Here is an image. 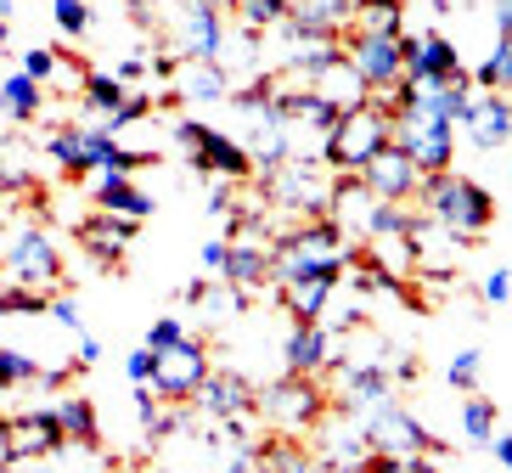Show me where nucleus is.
<instances>
[{"mask_svg": "<svg viewBox=\"0 0 512 473\" xmlns=\"http://www.w3.org/2000/svg\"><path fill=\"white\" fill-rule=\"evenodd\" d=\"M417 203H422V220H434L439 231H451L456 243H479L484 231L496 226V198L473 175H456V169L422 175Z\"/></svg>", "mask_w": 512, "mask_h": 473, "instance_id": "1", "label": "nucleus"}, {"mask_svg": "<svg viewBox=\"0 0 512 473\" xmlns=\"http://www.w3.org/2000/svg\"><path fill=\"white\" fill-rule=\"evenodd\" d=\"M389 130H394V119L389 113H377L372 102L349 107V113H338V124H332L327 147H321V164H327L332 175H355L372 153L389 147Z\"/></svg>", "mask_w": 512, "mask_h": 473, "instance_id": "2", "label": "nucleus"}, {"mask_svg": "<svg viewBox=\"0 0 512 473\" xmlns=\"http://www.w3.org/2000/svg\"><path fill=\"white\" fill-rule=\"evenodd\" d=\"M175 141H181V153L192 158V169H203L209 181L242 186L248 175H254V158H248V147H242L237 136H226V130L203 124V119H175Z\"/></svg>", "mask_w": 512, "mask_h": 473, "instance_id": "3", "label": "nucleus"}, {"mask_svg": "<svg viewBox=\"0 0 512 473\" xmlns=\"http://www.w3.org/2000/svg\"><path fill=\"white\" fill-rule=\"evenodd\" d=\"M0 271L12 288H40V293H57L62 282V248L46 226H17L0 248Z\"/></svg>", "mask_w": 512, "mask_h": 473, "instance_id": "4", "label": "nucleus"}, {"mask_svg": "<svg viewBox=\"0 0 512 473\" xmlns=\"http://www.w3.org/2000/svg\"><path fill=\"white\" fill-rule=\"evenodd\" d=\"M254 417H265V423L282 428V434H299V428H316L321 417H327V395H321L316 378L282 372L276 383L254 389Z\"/></svg>", "mask_w": 512, "mask_h": 473, "instance_id": "5", "label": "nucleus"}, {"mask_svg": "<svg viewBox=\"0 0 512 473\" xmlns=\"http://www.w3.org/2000/svg\"><path fill=\"white\" fill-rule=\"evenodd\" d=\"M355 417H361L366 445L383 451V457H439V451H445V445L417 423V412L394 406V400H377V406H366V412H355Z\"/></svg>", "mask_w": 512, "mask_h": 473, "instance_id": "6", "label": "nucleus"}, {"mask_svg": "<svg viewBox=\"0 0 512 473\" xmlns=\"http://www.w3.org/2000/svg\"><path fill=\"white\" fill-rule=\"evenodd\" d=\"M209 372H214L209 344L186 333L181 344H169V350H158V355H152V378H147V389H152L158 400H169V406H192L197 383L209 378Z\"/></svg>", "mask_w": 512, "mask_h": 473, "instance_id": "7", "label": "nucleus"}, {"mask_svg": "<svg viewBox=\"0 0 512 473\" xmlns=\"http://www.w3.org/2000/svg\"><path fill=\"white\" fill-rule=\"evenodd\" d=\"M40 153L62 175H102L113 164V153H119V136H107L102 124H57V130H46Z\"/></svg>", "mask_w": 512, "mask_h": 473, "instance_id": "8", "label": "nucleus"}, {"mask_svg": "<svg viewBox=\"0 0 512 473\" xmlns=\"http://www.w3.org/2000/svg\"><path fill=\"white\" fill-rule=\"evenodd\" d=\"M462 51L445 40L439 29L428 34H400V79H411L417 91H434V85H451L462 79Z\"/></svg>", "mask_w": 512, "mask_h": 473, "instance_id": "9", "label": "nucleus"}, {"mask_svg": "<svg viewBox=\"0 0 512 473\" xmlns=\"http://www.w3.org/2000/svg\"><path fill=\"white\" fill-rule=\"evenodd\" d=\"M389 141L422 169V175H439V169L456 164V130H451L445 119H428V113H417V107H411L406 119H394Z\"/></svg>", "mask_w": 512, "mask_h": 473, "instance_id": "10", "label": "nucleus"}, {"mask_svg": "<svg viewBox=\"0 0 512 473\" xmlns=\"http://www.w3.org/2000/svg\"><path fill=\"white\" fill-rule=\"evenodd\" d=\"M0 440H6V451H12V468H23V462H46V457H57L62 445H68L51 406H29V412L0 417Z\"/></svg>", "mask_w": 512, "mask_h": 473, "instance_id": "11", "label": "nucleus"}, {"mask_svg": "<svg viewBox=\"0 0 512 473\" xmlns=\"http://www.w3.org/2000/svg\"><path fill=\"white\" fill-rule=\"evenodd\" d=\"M344 361L338 355V333H327L321 321H293L282 338V372H293V378H321V372H332Z\"/></svg>", "mask_w": 512, "mask_h": 473, "instance_id": "12", "label": "nucleus"}, {"mask_svg": "<svg viewBox=\"0 0 512 473\" xmlns=\"http://www.w3.org/2000/svg\"><path fill=\"white\" fill-rule=\"evenodd\" d=\"M338 46H344V62L361 74L366 96L400 79V34H355V29H349Z\"/></svg>", "mask_w": 512, "mask_h": 473, "instance_id": "13", "label": "nucleus"}, {"mask_svg": "<svg viewBox=\"0 0 512 473\" xmlns=\"http://www.w3.org/2000/svg\"><path fill=\"white\" fill-rule=\"evenodd\" d=\"M355 181H361L377 203H411L417 198V186H422V169L389 141L383 153H372L361 169H355Z\"/></svg>", "mask_w": 512, "mask_h": 473, "instance_id": "14", "label": "nucleus"}, {"mask_svg": "<svg viewBox=\"0 0 512 473\" xmlns=\"http://www.w3.org/2000/svg\"><path fill=\"white\" fill-rule=\"evenodd\" d=\"M226 265H220V276H226V288H242V293H254V288H271V237L259 226L237 231V237H226Z\"/></svg>", "mask_w": 512, "mask_h": 473, "instance_id": "15", "label": "nucleus"}, {"mask_svg": "<svg viewBox=\"0 0 512 473\" xmlns=\"http://www.w3.org/2000/svg\"><path fill=\"white\" fill-rule=\"evenodd\" d=\"M192 412H203L209 423H226V417H254V383L231 367H214L209 378L197 383Z\"/></svg>", "mask_w": 512, "mask_h": 473, "instance_id": "16", "label": "nucleus"}, {"mask_svg": "<svg viewBox=\"0 0 512 473\" xmlns=\"http://www.w3.org/2000/svg\"><path fill=\"white\" fill-rule=\"evenodd\" d=\"M349 17H355V0H299L287 6V29L299 40H344Z\"/></svg>", "mask_w": 512, "mask_h": 473, "instance_id": "17", "label": "nucleus"}, {"mask_svg": "<svg viewBox=\"0 0 512 473\" xmlns=\"http://www.w3.org/2000/svg\"><path fill=\"white\" fill-rule=\"evenodd\" d=\"M467 141L479 147V153H501L507 147V136H512V107H507V96L501 91H484V96H473V113H467Z\"/></svg>", "mask_w": 512, "mask_h": 473, "instance_id": "18", "label": "nucleus"}, {"mask_svg": "<svg viewBox=\"0 0 512 473\" xmlns=\"http://www.w3.org/2000/svg\"><path fill=\"white\" fill-rule=\"evenodd\" d=\"M136 220H119V214H102L96 209L91 220H85V226H79V243L91 248V260L96 265H119L124 260V248L136 243Z\"/></svg>", "mask_w": 512, "mask_h": 473, "instance_id": "19", "label": "nucleus"}, {"mask_svg": "<svg viewBox=\"0 0 512 473\" xmlns=\"http://www.w3.org/2000/svg\"><path fill=\"white\" fill-rule=\"evenodd\" d=\"M175 102H226L231 96V74L226 62H175Z\"/></svg>", "mask_w": 512, "mask_h": 473, "instance_id": "20", "label": "nucleus"}, {"mask_svg": "<svg viewBox=\"0 0 512 473\" xmlns=\"http://www.w3.org/2000/svg\"><path fill=\"white\" fill-rule=\"evenodd\" d=\"M91 198H96V209L102 214H119V220H152V192H141L130 175H96V186H91Z\"/></svg>", "mask_w": 512, "mask_h": 473, "instance_id": "21", "label": "nucleus"}, {"mask_svg": "<svg viewBox=\"0 0 512 473\" xmlns=\"http://www.w3.org/2000/svg\"><path fill=\"white\" fill-rule=\"evenodd\" d=\"M338 288H344V276H299V282H282L276 299H282V310L293 321H321Z\"/></svg>", "mask_w": 512, "mask_h": 473, "instance_id": "22", "label": "nucleus"}, {"mask_svg": "<svg viewBox=\"0 0 512 473\" xmlns=\"http://www.w3.org/2000/svg\"><path fill=\"white\" fill-rule=\"evenodd\" d=\"M40 113H46V85H34L29 74L12 68V74L0 79V119L6 124H34Z\"/></svg>", "mask_w": 512, "mask_h": 473, "instance_id": "23", "label": "nucleus"}, {"mask_svg": "<svg viewBox=\"0 0 512 473\" xmlns=\"http://www.w3.org/2000/svg\"><path fill=\"white\" fill-rule=\"evenodd\" d=\"M310 91H316L321 102H332L338 113H349V107H361V102H366V85H361V74H355V68H349L344 57L332 62V68H321V74L310 79Z\"/></svg>", "mask_w": 512, "mask_h": 473, "instance_id": "24", "label": "nucleus"}, {"mask_svg": "<svg viewBox=\"0 0 512 473\" xmlns=\"http://www.w3.org/2000/svg\"><path fill=\"white\" fill-rule=\"evenodd\" d=\"M51 412H57V428H62V440H68V445H96V440H102V423H96V400L62 395V400H51Z\"/></svg>", "mask_w": 512, "mask_h": 473, "instance_id": "25", "label": "nucleus"}, {"mask_svg": "<svg viewBox=\"0 0 512 473\" xmlns=\"http://www.w3.org/2000/svg\"><path fill=\"white\" fill-rule=\"evenodd\" d=\"M254 468L259 473H321V462L304 451V445H293L282 434V440H265V445H254Z\"/></svg>", "mask_w": 512, "mask_h": 473, "instance_id": "26", "label": "nucleus"}, {"mask_svg": "<svg viewBox=\"0 0 512 473\" xmlns=\"http://www.w3.org/2000/svg\"><path fill=\"white\" fill-rule=\"evenodd\" d=\"M355 34H406V0H355Z\"/></svg>", "mask_w": 512, "mask_h": 473, "instance_id": "27", "label": "nucleus"}, {"mask_svg": "<svg viewBox=\"0 0 512 473\" xmlns=\"http://www.w3.org/2000/svg\"><path fill=\"white\" fill-rule=\"evenodd\" d=\"M119 102H124V85H119V79L102 74V68H85V85H79V107L91 113V124H102Z\"/></svg>", "mask_w": 512, "mask_h": 473, "instance_id": "28", "label": "nucleus"}, {"mask_svg": "<svg viewBox=\"0 0 512 473\" xmlns=\"http://www.w3.org/2000/svg\"><path fill=\"white\" fill-rule=\"evenodd\" d=\"M231 17H237L242 34L265 40L276 23H287V0H231Z\"/></svg>", "mask_w": 512, "mask_h": 473, "instance_id": "29", "label": "nucleus"}, {"mask_svg": "<svg viewBox=\"0 0 512 473\" xmlns=\"http://www.w3.org/2000/svg\"><path fill=\"white\" fill-rule=\"evenodd\" d=\"M467 79H473V91H507V79H512V40H496L490 57H484Z\"/></svg>", "mask_w": 512, "mask_h": 473, "instance_id": "30", "label": "nucleus"}, {"mask_svg": "<svg viewBox=\"0 0 512 473\" xmlns=\"http://www.w3.org/2000/svg\"><path fill=\"white\" fill-rule=\"evenodd\" d=\"M496 423H501L496 400H484V395H467V400H462V440L484 445L490 434H496Z\"/></svg>", "mask_w": 512, "mask_h": 473, "instance_id": "31", "label": "nucleus"}, {"mask_svg": "<svg viewBox=\"0 0 512 473\" xmlns=\"http://www.w3.org/2000/svg\"><path fill=\"white\" fill-rule=\"evenodd\" d=\"M40 378V361L29 350H17V344H0V389L12 395V389H29Z\"/></svg>", "mask_w": 512, "mask_h": 473, "instance_id": "32", "label": "nucleus"}, {"mask_svg": "<svg viewBox=\"0 0 512 473\" xmlns=\"http://www.w3.org/2000/svg\"><path fill=\"white\" fill-rule=\"evenodd\" d=\"M152 107H158V96H147V91H124V102L102 119V130H107V136H119V130H130V124L152 119Z\"/></svg>", "mask_w": 512, "mask_h": 473, "instance_id": "33", "label": "nucleus"}, {"mask_svg": "<svg viewBox=\"0 0 512 473\" xmlns=\"http://www.w3.org/2000/svg\"><path fill=\"white\" fill-rule=\"evenodd\" d=\"M51 23L68 40H85L91 34V0H51Z\"/></svg>", "mask_w": 512, "mask_h": 473, "instance_id": "34", "label": "nucleus"}, {"mask_svg": "<svg viewBox=\"0 0 512 473\" xmlns=\"http://www.w3.org/2000/svg\"><path fill=\"white\" fill-rule=\"evenodd\" d=\"M46 305H51V293H40V288H0V316H46Z\"/></svg>", "mask_w": 512, "mask_h": 473, "instance_id": "35", "label": "nucleus"}, {"mask_svg": "<svg viewBox=\"0 0 512 473\" xmlns=\"http://www.w3.org/2000/svg\"><path fill=\"white\" fill-rule=\"evenodd\" d=\"M479 361H484V355L473 350V344H467L462 355H451V367H445V383H451V389H462V395H473V389H479Z\"/></svg>", "mask_w": 512, "mask_h": 473, "instance_id": "36", "label": "nucleus"}, {"mask_svg": "<svg viewBox=\"0 0 512 473\" xmlns=\"http://www.w3.org/2000/svg\"><path fill=\"white\" fill-rule=\"evenodd\" d=\"M17 74H29L34 85H51V79H57V51H51V46H29Z\"/></svg>", "mask_w": 512, "mask_h": 473, "instance_id": "37", "label": "nucleus"}, {"mask_svg": "<svg viewBox=\"0 0 512 473\" xmlns=\"http://www.w3.org/2000/svg\"><path fill=\"white\" fill-rule=\"evenodd\" d=\"M355 473H428V457H383V451H372Z\"/></svg>", "mask_w": 512, "mask_h": 473, "instance_id": "38", "label": "nucleus"}, {"mask_svg": "<svg viewBox=\"0 0 512 473\" xmlns=\"http://www.w3.org/2000/svg\"><path fill=\"white\" fill-rule=\"evenodd\" d=\"M181 338H186V321L181 316H158L147 327V350L158 355V350H169V344H181Z\"/></svg>", "mask_w": 512, "mask_h": 473, "instance_id": "39", "label": "nucleus"}, {"mask_svg": "<svg viewBox=\"0 0 512 473\" xmlns=\"http://www.w3.org/2000/svg\"><path fill=\"white\" fill-rule=\"evenodd\" d=\"M46 316L57 321V327H68V333H85V316H79V299H74V293H51Z\"/></svg>", "mask_w": 512, "mask_h": 473, "instance_id": "40", "label": "nucleus"}, {"mask_svg": "<svg viewBox=\"0 0 512 473\" xmlns=\"http://www.w3.org/2000/svg\"><path fill=\"white\" fill-rule=\"evenodd\" d=\"M507 293H512V276H507V271H501V265H496V271L484 276L479 299H484V305H490V310H501V305H507Z\"/></svg>", "mask_w": 512, "mask_h": 473, "instance_id": "41", "label": "nucleus"}, {"mask_svg": "<svg viewBox=\"0 0 512 473\" xmlns=\"http://www.w3.org/2000/svg\"><path fill=\"white\" fill-rule=\"evenodd\" d=\"M124 378H130V383H147L152 378V350H147V344H136V350L124 355Z\"/></svg>", "mask_w": 512, "mask_h": 473, "instance_id": "42", "label": "nucleus"}, {"mask_svg": "<svg viewBox=\"0 0 512 473\" xmlns=\"http://www.w3.org/2000/svg\"><path fill=\"white\" fill-rule=\"evenodd\" d=\"M231 209H237V186H231V181H214V186H209V214H220V220H226Z\"/></svg>", "mask_w": 512, "mask_h": 473, "instance_id": "43", "label": "nucleus"}, {"mask_svg": "<svg viewBox=\"0 0 512 473\" xmlns=\"http://www.w3.org/2000/svg\"><path fill=\"white\" fill-rule=\"evenodd\" d=\"M79 338V350H74V367L85 372V367H96L102 361V338H91V333H74Z\"/></svg>", "mask_w": 512, "mask_h": 473, "instance_id": "44", "label": "nucleus"}, {"mask_svg": "<svg viewBox=\"0 0 512 473\" xmlns=\"http://www.w3.org/2000/svg\"><path fill=\"white\" fill-rule=\"evenodd\" d=\"M484 451H490V457H496L501 468H512V434H501V428H496V434L484 440Z\"/></svg>", "mask_w": 512, "mask_h": 473, "instance_id": "45", "label": "nucleus"}, {"mask_svg": "<svg viewBox=\"0 0 512 473\" xmlns=\"http://www.w3.org/2000/svg\"><path fill=\"white\" fill-rule=\"evenodd\" d=\"M226 248H231L226 237H209V243H203V265H209L214 276H220V265H226Z\"/></svg>", "mask_w": 512, "mask_h": 473, "instance_id": "46", "label": "nucleus"}, {"mask_svg": "<svg viewBox=\"0 0 512 473\" xmlns=\"http://www.w3.org/2000/svg\"><path fill=\"white\" fill-rule=\"evenodd\" d=\"M23 473H74V468H62V451H57L46 462H23Z\"/></svg>", "mask_w": 512, "mask_h": 473, "instance_id": "47", "label": "nucleus"}, {"mask_svg": "<svg viewBox=\"0 0 512 473\" xmlns=\"http://www.w3.org/2000/svg\"><path fill=\"white\" fill-rule=\"evenodd\" d=\"M6 40H12V23H6V17H0V51H6Z\"/></svg>", "mask_w": 512, "mask_h": 473, "instance_id": "48", "label": "nucleus"}, {"mask_svg": "<svg viewBox=\"0 0 512 473\" xmlns=\"http://www.w3.org/2000/svg\"><path fill=\"white\" fill-rule=\"evenodd\" d=\"M152 473H175V468H152Z\"/></svg>", "mask_w": 512, "mask_h": 473, "instance_id": "49", "label": "nucleus"}, {"mask_svg": "<svg viewBox=\"0 0 512 473\" xmlns=\"http://www.w3.org/2000/svg\"><path fill=\"white\" fill-rule=\"evenodd\" d=\"M321 473H338V468H321Z\"/></svg>", "mask_w": 512, "mask_h": 473, "instance_id": "50", "label": "nucleus"}, {"mask_svg": "<svg viewBox=\"0 0 512 473\" xmlns=\"http://www.w3.org/2000/svg\"><path fill=\"white\" fill-rule=\"evenodd\" d=\"M287 6H299V0H287Z\"/></svg>", "mask_w": 512, "mask_h": 473, "instance_id": "51", "label": "nucleus"}]
</instances>
